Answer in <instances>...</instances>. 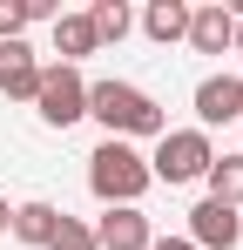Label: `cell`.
Listing matches in <instances>:
<instances>
[{"label": "cell", "mask_w": 243, "mask_h": 250, "mask_svg": "<svg viewBox=\"0 0 243 250\" xmlns=\"http://www.w3.org/2000/svg\"><path fill=\"white\" fill-rule=\"evenodd\" d=\"M88 115L108 128V142H128V135H169V115L149 88L135 82H88Z\"/></svg>", "instance_id": "cell-1"}, {"label": "cell", "mask_w": 243, "mask_h": 250, "mask_svg": "<svg viewBox=\"0 0 243 250\" xmlns=\"http://www.w3.org/2000/svg\"><path fill=\"white\" fill-rule=\"evenodd\" d=\"M149 156L135 142H101L88 156V189L101 196V209H142V189H149Z\"/></svg>", "instance_id": "cell-2"}, {"label": "cell", "mask_w": 243, "mask_h": 250, "mask_svg": "<svg viewBox=\"0 0 243 250\" xmlns=\"http://www.w3.org/2000/svg\"><path fill=\"white\" fill-rule=\"evenodd\" d=\"M209 163H216V149H209L202 128H169L156 142V156H149V176L156 183H202Z\"/></svg>", "instance_id": "cell-3"}, {"label": "cell", "mask_w": 243, "mask_h": 250, "mask_svg": "<svg viewBox=\"0 0 243 250\" xmlns=\"http://www.w3.org/2000/svg\"><path fill=\"white\" fill-rule=\"evenodd\" d=\"M34 115L47 128H75L88 115V82H81V68H40V88H34Z\"/></svg>", "instance_id": "cell-4"}, {"label": "cell", "mask_w": 243, "mask_h": 250, "mask_svg": "<svg viewBox=\"0 0 243 250\" xmlns=\"http://www.w3.org/2000/svg\"><path fill=\"white\" fill-rule=\"evenodd\" d=\"M189 244L196 250H237L243 244V216L230 203H209V196H202V203L189 209Z\"/></svg>", "instance_id": "cell-5"}, {"label": "cell", "mask_w": 243, "mask_h": 250, "mask_svg": "<svg viewBox=\"0 0 243 250\" xmlns=\"http://www.w3.org/2000/svg\"><path fill=\"white\" fill-rule=\"evenodd\" d=\"M196 122H202V135L216 122H243V75H202L196 82Z\"/></svg>", "instance_id": "cell-6"}, {"label": "cell", "mask_w": 243, "mask_h": 250, "mask_svg": "<svg viewBox=\"0 0 243 250\" xmlns=\"http://www.w3.org/2000/svg\"><path fill=\"white\" fill-rule=\"evenodd\" d=\"M156 244V223L142 209H101L95 223V250H149Z\"/></svg>", "instance_id": "cell-7"}, {"label": "cell", "mask_w": 243, "mask_h": 250, "mask_svg": "<svg viewBox=\"0 0 243 250\" xmlns=\"http://www.w3.org/2000/svg\"><path fill=\"white\" fill-rule=\"evenodd\" d=\"M34 88H40L34 47L27 41H0V95H7V102H34Z\"/></svg>", "instance_id": "cell-8"}, {"label": "cell", "mask_w": 243, "mask_h": 250, "mask_svg": "<svg viewBox=\"0 0 243 250\" xmlns=\"http://www.w3.org/2000/svg\"><path fill=\"white\" fill-rule=\"evenodd\" d=\"M230 34H237V14H230L223 0L189 7V47H196V54H230Z\"/></svg>", "instance_id": "cell-9"}, {"label": "cell", "mask_w": 243, "mask_h": 250, "mask_svg": "<svg viewBox=\"0 0 243 250\" xmlns=\"http://www.w3.org/2000/svg\"><path fill=\"white\" fill-rule=\"evenodd\" d=\"M54 223H61V209L54 203H14V216H7V230H14V244H27V250H47V237H54Z\"/></svg>", "instance_id": "cell-10"}, {"label": "cell", "mask_w": 243, "mask_h": 250, "mask_svg": "<svg viewBox=\"0 0 243 250\" xmlns=\"http://www.w3.org/2000/svg\"><path fill=\"white\" fill-rule=\"evenodd\" d=\"M54 47H61V68H81L101 41H95V27H88V14H54Z\"/></svg>", "instance_id": "cell-11"}, {"label": "cell", "mask_w": 243, "mask_h": 250, "mask_svg": "<svg viewBox=\"0 0 243 250\" xmlns=\"http://www.w3.org/2000/svg\"><path fill=\"white\" fill-rule=\"evenodd\" d=\"M142 34H149V41H189V7H182V0H149V7H142Z\"/></svg>", "instance_id": "cell-12"}, {"label": "cell", "mask_w": 243, "mask_h": 250, "mask_svg": "<svg viewBox=\"0 0 243 250\" xmlns=\"http://www.w3.org/2000/svg\"><path fill=\"white\" fill-rule=\"evenodd\" d=\"M202 183H209V203H230V209H243V156H216Z\"/></svg>", "instance_id": "cell-13"}, {"label": "cell", "mask_w": 243, "mask_h": 250, "mask_svg": "<svg viewBox=\"0 0 243 250\" xmlns=\"http://www.w3.org/2000/svg\"><path fill=\"white\" fill-rule=\"evenodd\" d=\"M88 27H95V41H122V34L135 27V14H128L122 0H95V7H88Z\"/></svg>", "instance_id": "cell-14"}, {"label": "cell", "mask_w": 243, "mask_h": 250, "mask_svg": "<svg viewBox=\"0 0 243 250\" xmlns=\"http://www.w3.org/2000/svg\"><path fill=\"white\" fill-rule=\"evenodd\" d=\"M47 250H95V230H88L81 216H68V209H61V223H54V237H47Z\"/></svg>", "instance_id": "cell-15"}, {"label": "cell", "mask_w": 243, "mask_h": 250, "mask_svg": "<svg viewBox=\"0 0 243 250\" xmlns=\"http://www.w3.org/2000/svg\"><path fill=\"white\" fill-rule=\"evenodd\" d=\"M34 21H27V0H0V41H20Z\"/></svg>", "instance_id": "cell-16"}, {"label": "cell", "mask_w": 243, "mask_h": 250, "mask_svg": "<svg viewBox=\"0 0 243 250\" xmlns=\"http://www.w3.org/2000/svg\"><path fill=\"white\" fill-rule=\"evenodd\" d=\"M149 250H196V244H189V237H156Z\"/></svg>", "instance_id": "cell-17"}, {"label": "cell", "mask_w": 243, "mask_h": 250, "mask_svg": "<svg viewBox=\"0 0 243 250\" xmlns=\"http://www.w3.org/2000/svg\"><path fill=\"white\" fill-rule=\"evenodd\" d=\"M230 54H243V14H237V34H230Z\"/></svg>", "instance_id": "cell-18"}, {"label": "cell", "mask_w": 243, "mask_h": 250, "mask_svg": "<svg viewBox=\"0 0 243 250\" xmlns=\"http://www.w3.org/2000/svg\"><path fill=\"white\" fill-rule=\"evenodd\" d=\"M7 216H14V209H7V196H0V237H7Z\"/></svg>", "instance_id": "cell-19"}]
</instances>
